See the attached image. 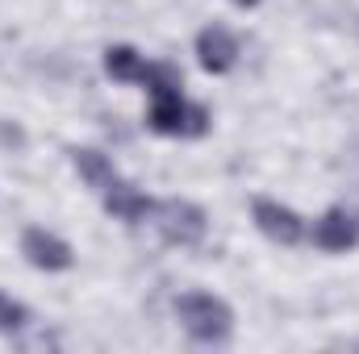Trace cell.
I'll use <instances>...</instances> for the list:
<instances>
[{"instance_id":"6da1fadb","label":"cell","mask_w":359,"mask_h":354,"mask_svg":"<svg viewBox=\"0 0 359 354\" xmlns=\"http://www.w3.org/2000/svg\"><path fill=\"white\" fill-rule=\"evenodd\" d=\"M176 317H180V325H184V334H188L192 342H205V346H222V342H230V334H234V309H230L222 296L201 292V288L180 292L176 296Z\"/></svg>"},{"instance_id":"7a4b0ae2","label":"cell","mask_w":359,"mask_h":354,"mask_svg":"<svg viewBox=\"0 0 359 354\" xmlns=\"http://www.w3.org/2000/svg\"><path fill=\"white\" fill-rule=\"evenodd\" d=\"M147 125L155 134H163V138H201V134H209V108L205 104H192L184 96V88L151 92Z\"/></svg>"},{"instance_id":"3957f363","label":"cell","mask_w":359,"mask_h":354,"mask_svg":"<svg viewBox=\"0 0 359 354\" xmlns=\"http://www.w3.org/2000/svg\"><path fill=\"white\" fill-rule=\"evenodd\" d=\"M155 225H159V234H163L172 246H201L205 234H209L205 208L192 204V200H180V196L155 204Z\"/></svg>"},{"instance_id":"277c9868","label":"cell","mask_w":359,"mask_h":354,"mask_svg":"<svg viewBox=\"0 0 359 354\" xmlns=\"http://www.w3.org/2000/svg\"><path fill=\"white\" fill-rule=\"evenodd\" d=\"M313 246L326 255H347L359 246V208L334 204L313 221Z\"/></svg>"},{"instance_id":"5b68a950","label":"cell","mask_w":359,"mask_h":354,"mask_svg":"<svg viewBox=\"0 0 359 354\" xmlns=\"http://www.w3.org/2000/svg\"><path fill=\"white\" fill-rule=\"evenodd\" d=\"M251 221H255V229H259L268 242H276V246H297V242L305 238L301 213H292L288 204L268 200V196H259V200L251 204Z\"/></svg>"},{"instance_id":"8992f818","label":"cell","mask_w":359,"mask_h":354,"mask_svg":"<svg viewBox=\"0 0 359 354\" xmlns=\"http://www.w3.org/2000/svg\"><path fill=\"white\" fill-rule=\"evenodd\" d=\"M21 255H25V263L38 267V271H72V263H76V250L59 234L42 229V225H29L21 234Z\"/></svg>"},{"instance_id":"52a82bcc","label":"cell","mask_w":359,"mask_h":354,"mask_svg":"<svg viewBox=\"0 0 359 354\" xmlns=\"http://www.w3.org/2000/svg\"><path fill=\"white\" fill-rule=\"evenodd\" d=\"M196 63H201L209 76L234 71V63H238V38H234L226 25H205V29L196 34Z\"/></svg>"},{"instance_id":"ba28073f","label":"cell","mask_w":359,"mask_h":354,"mask_svg":"<svg viewBox=\"0 0 359 354\" xmlns=\"http://www.w3.org/2000/svg\"><path fill=\"white\" fill-rule=\"evenodd\" d=\"M100 204H104V213L113 217V221H126V225H142L147 217H155V200L151 196H142L134 183H126V179H113L104 192H100Z\"/></svg>"},{"instance_id":"9c48e42d","label":"cell","mask_w":359,"mask_h":354,"mask_svg":"<svg viewBox=\"0 0 359 354\" xmlns=\"http://www.w3.org/2000/svg\"><path fill=\"white\" fill-rule=\"evenodd\" d=\"M67 155H72V167H76V176L84 179L96 196H100V192H104V187L117 179V167H113V163H109L100 150H92V146H72Z\"/></svg>"},{"instance_id":"30bf717a","label":"cell","mask_w":359,"mask_h":354,"mask_svg":"<svg viewBox=\"0 0 359 354\" xmlns=\"http://www.w3.org/2000/svg\"><path fill=\"white\" fill-rule=\"evenodd\" d=\"M104 76L117 84H142L147 76V59L134 46H109L104 50Z\"/></svg>"},{"instance_id":"8fae6325","label":"cell","mask_w":359,"mask_h":354,"mask_svg":"<svg viewBox=\"0 0 359 354\" xmlns=\"http://www.w3.org/2000/svg\"><path fill=\"white\" fill-rule=\"evenodd\" d=\"M25 325H29V309L21 300H13V296L0 292V334H17Z\"/></svg>"},{"instance_id":"7c38bea8","label":"cell","mask_w":359,"mask_h":354,"mask_svg":"<svg viewBox=\"0 0 359 354\" xmlns=\"http://www.w3.org/2000/svg\"><path fill=\"white\" fill-rule=\"evenodd\" d=\"M230 4H238V8H255L259 0H230Z\"/></svg>"}]
</instances>
